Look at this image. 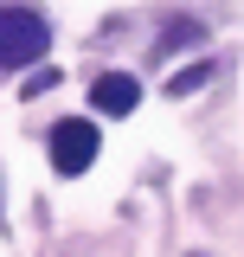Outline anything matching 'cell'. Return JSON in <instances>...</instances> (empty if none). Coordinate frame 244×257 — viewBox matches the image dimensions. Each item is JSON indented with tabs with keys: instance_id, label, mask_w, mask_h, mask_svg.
<instances>
[{
	"instance_id": "1",
	"label": "cell",
	"mask_w": 244,
	"mask_h": 257,
	"mask_svg": "<svg viewBox=\"0 0 244 257\" xmlns=\"http://www.w3.org/2000/svg\"><path fill=\"white\" fill-rule=\"evenodd\" d=\"M52 26L32 13V7H0V71H20V64L45 58Z\"/></svg>"
},
{
	"instance_id": "2",
	"label": "cell",
	"mask_w": 244,
	"mask_h": 257,
	"mask_svg": "<svg viewBox=\"0 0 244 257\" xmlns=\"http://www.w3.org/2000/svg\"><path fill=\"white\" fill-rule=\"evenodd\" d=\"M96 161V128L84 122V116H64L58 128H52V167L58 174H84Z\"/></svg>"
},
{
	"instance_id": "3",
	"label": "cell",
	"mask_w": 244,
	"mask_h": 257,
	"mask_svg": "<svg viewBox=\"0 0 244 257\" xmlns=\"http://www.w3.org/2000/svg\"><path fill=\"white\" fill-rule=\"evenodd\" d=\"M90 103L103 109V116H129V109L142 103V84H135L129 71H103V77L90 84Z\"/></svg>"
},
{
	"instance_id": "4",
	"label": "cell",
	"mask_w": 244,
	"mask_h": 257,
	"mask_svg": "<svg viewBox=\"0 0 244 257\" xmlns=\"http://www.w3.org/2000/svg\"><path fill=\"white\" fill-rule=\"evenodd\" d=\"M193 84H206V64H193V71H180V77H174V96H186Z\"/></svg>"
}]
</instances>
